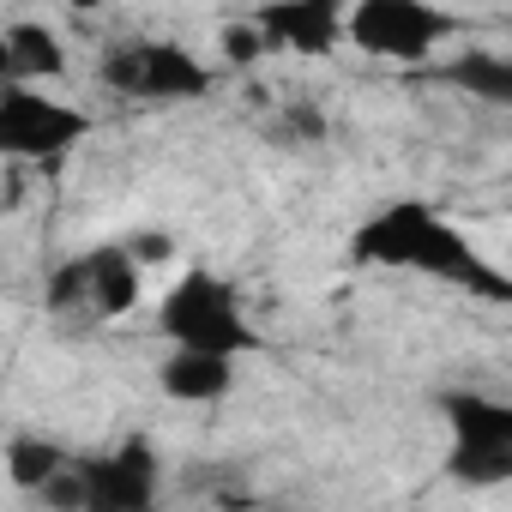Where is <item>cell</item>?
<instances>
[{"label": "cell", "mask_w": 512, "mask_h": 512, "mask_svg": "<svg viewBox=\"0 0 512 512\" xmlns=\"http://www.w3.org/2000/svg\"><path fill=\"white\" fill-rule=\"evenodd\" d=\"M103 85L133 103H193L217 85V73L175 37H133L103 55Z\"/></svg>", "instance_id": "8992f818"}, {"label": "cell", "mask_w": 512, "mask_h": 512, "mask_svg": "<svg viewBox=\"0 0 512 512\" xmlns=\"http://www.w3.org/2000/svg\"><path fill=\"white\" fill-rule=\"evenodd\" d=\"M67 458H73V452H67L61 440H43V434H19V440L7 446V476H13V488H31V494H43Z\"/></svg>", "instance_id": "7c38bea8"}, {"label": "cell", "mask_w": 512, "mask_h": 512, "mask_svg": "<svg viewBox=\"0 0 512 512\" xmlns=\"http://www.w3.org/2000/svg\"><path fill=\"white\" fill-rule=\"evenodd\" d=\"M157 338L175 344V350H211V356H235V362L266 350L241 290L223 272H211V266L175 272V284L157 302Z\"/></svg>", "instance_id": "7a4b0ae2"}, {"label": "cell", "mask_w": 512, "mask_h": 512, "mask_svg": "<svg viewBox=\"0 0 512 512\" xmlns=\"http://www.w3.org/2000/svg\"><path fill=\"white\" fill-rule=\"evenodd\" d=\"M13 85V55H7V25H0V91Z\"/></svg>", "instance_id": "5bb4252c"}, {"label": "cell", "mask_w": 512, "mask_h": 512, "mask_svg": "<svg viewBox=\"0 0 512 512\" xmlns=\"http://www.w3.org/2000/svg\"><path fill=\"white\" fill-rule=\"evenodd\" d=\"M145 302V266L133 260L127 241L85 247L49 272V308L55 314H97V320H127Z\"/></svg>", "instance_id": "5b68a950"}, {"label": "cell", "mask_w": 512, "mask_h": 512, "mask_svg": "<svg viewBox=\"0 0 512 512\" xmlns=\"http://www.w3.org/2000/svg\"><path fill=\"white\" fill-rule=\"evenodd\" d=\"M446 422H452V476L488 488L506 482L512 470V404L488 398V392H452L446 398Z\"/></svg>", "instance_id": "ba28073f"}, {"label": "cell", "mask_w": 512, "mask_h": 512, "mask_svg": "<svg viewBox=\"0 0 512 512\" xmlns=\"http://www.w3.org/2000/svg\"><path fill=\"white\" fill-rule=\"evenodd\" d=\"M157 482H163L157 452L145 440H127L97 458H67L55 470V482L43 488V500L91 506V512H145V506H157Z\"/></svg>", "instance_id": "277c9868"}, {"label": "cell", "mask_w": 512, "mask_h": 512, "mask_svg": "<svg viewBox=\"0 0 512 512\" xmlns=\"http://www.w3.org/2000/svg\"><path fill=\"white\" fill-rule=\"evenodd\" d=\"M7 55H13V79H25V85H43V79L67 73V43L43 19H13L7 25Z\"/></svg>", "instance_id": "8fae6325"}, {"label": "cell", "mask_w": 512, "mask_h": 512, "mask_svg": "<svg viewBox=\"0 0 512 512\" xmlns=\"http://www.w3.org/2000/svg\"><path fill=\"white\" fill-rule=\"evenodd\" d=\"M91 115L79 103H61L43 85L13 79L0 91V163H55L91 139Z\"/></svg>", "instance_id": "52a82bcc"}, {"label": "cell", "mask_w": 512, "mask_h": 512, "mask_svg": "<svg viewBox=\"0 0 512 512\" xmlns=\"http://www.w3.org/2000/svg\"><path fill=\"white\" fill-rule=\"evenodd\" d=\"M67 7H73L79 19H91V13H103V7H115V0H67Z\"/></svg>", "instance_id": "9a60e30c"}, {"label": "cell", "mask_w": 512, "mask_h": 512, "mask_svg": "<svg viewBox=\"0 0 512 512\" xmlns=\"http://www.w3.org/2000/svg\"><path fill=\"white\" fill-rule=\"evenodd\" d=\"M452 37H458V13H446L440 0H350L344 7V43L374 61L422 67Z\"/></svg>", "instance_id": "3957f363"}, {"label": "cell", "mask_w": 512, "mask_h": 512, "mask_svg": "<svg viewBox=\"0 0 512 512\" xmlns=\"http://www.w3.org/2000/svg\"><path fill=\"white\" fill-rule=\"evenodd\" d=\"M452 79H458L470 97H482V103H506V97H512V67H506L500 55H464Z\"/></svg>", "instance_id": "4fadbf2b"}, {"label": "cell", "mask_w": 512, "mask_h": 512, "mask_svg": "<svg viewBox=\"0 0 512 512\" xmlns=\"http://www.w3.org/2000/svg\"><path fill=\"white\" fill-rule=\"evenodd\" d=\"M350 260L356 266H380V272H410V278H434V284H458L476 290L488 302H506V278L482 260V247L428 199H392L380 205L368 223H356L350 235Z\"/></svg>", "instance_id": "6da1fadb"}, {"label": "cell", "mask_w": 512, "mask_h": 512, "mask_svg": "<svg viewBox=\"0 0 512 512\" xmlns=\"http://www.w3.org/2000/svg\"><path fill=\"white\" fill-rule=\"evenodd\" d=\"M157 386L175 404H217L235 392V356H211V350H175L157 362Z\"/></svg>", "instance_id": "30bf717a"}, {"label": "cell", "mask_w": 512, "mask_h": 512, "mask_svg": "<svg viewBox=\"0 0 512 512\" xmlns=\"http://www.w3.org/2000/svg\"><path fill=\"white\" fill-rule=\"evenodd\" d=\"M266 55H296V61H326L344 49V0H266L253 13Z\"/></svg>", "instance_id": "9c48e42d"}]
</instances>
